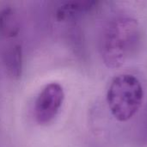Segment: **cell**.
Returning a JSON list of instances; mask_svg holds the SVG:
<instances>
[{
    "mask_svg": "<svg viewBox=\"0 0 147 147\" xmlns=\"http://www.w3.org/2000/svg\"><path fill=\"white\" fill-rule=\"evenodd\" d=\"M141 29L130 16H116L104 26L100 38V53L109 68L121 67L140 47Z\"/></svg>",
    "mask_w": 147,
    "mask_h": 147,
    "instance_id": "cell-1",
    "label": "cell"
},
{
    "mask_svg": "<svg viewBox=\"0 0 147 147\" xmlns=\"http://www.w3.org/2000/svg\"><path fill=\"white\" fill-rule=\"evenodd\" d=\"M143 99V86L132 74H121L115 77L107 92V102L110 113L121 122L131 120L138 113Z\"/></svg>",
    "mask_w": 147,
    "mask_h": 147,
    "instance_id": "cell-2",
    "label": "cell"
},
{
    "mask_svg": "<svg viewBox=\"0 0 147 147\" xmlns=\"http://www.w3.org/2000/svg\"><path fill=\"white\" fill-rule=\"evenodd\" d=\"M65 100L62 85L57 82L47 84L38 93L34 103V117L41 126L51 123L58 115Z\"/></svg>",
    "mask_w": 147,
    "mask_h": 147,
    "instance_id": "cell-3",
    "label": "cell"
},
{
    "mask_svg": "<svg viewBox=\"0 0 147 147\" xmlns=\"http://www.w3.org/2000/svg\"><path fill=\"white\" fill-rule=\"evenodd\" d=\"M98 3L96 1H70L59 6L57 10V18L59 21L75 18L93 9Z\"/></svg>",
    "mask_w": 147,
    "mask_h": 147,
    "instance_id": "cell-4",
    "label": "cell"
},
{
    "mask_svg": "<svg viewBox=\"0 0 147 147\" xmlns=\"http://www.w3.org/2000/svg\"><path fill=\"white\" fill-rule=\"evenodd\" d=\"M20 29V20L15 9L5 7L0 9V35L14 38L19 34Z\"/></svg>",
    "mask_w": 147,
    "mask_h": 147,
    "instance_id": "cell-5",
    "label": "cell"
},
{
    "mask_svg": "<svg viewBox=\"0 0 147 147\" xmlns=\"http://www.w3.org/2000/svg\"><path fill=\"white\" fill-rule=\"evenodd\" d=\"M3 64L8 74L13 78H18L22 71V51L19 45H11L3 53Z\"/></svg>",
    "mask_w": 147,
    "mask_h": 147,
    "instance_id": "cell-6",
    "label": "cell"
}]
</instances>
